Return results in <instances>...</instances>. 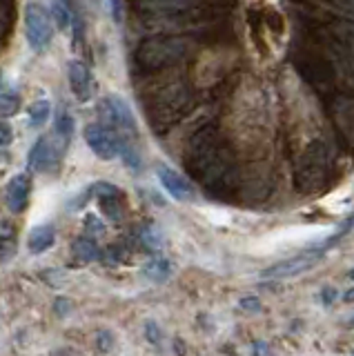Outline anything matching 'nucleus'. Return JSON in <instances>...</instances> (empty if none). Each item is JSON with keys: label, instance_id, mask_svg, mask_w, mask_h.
<instances>
[{"label": "nucleus", "instance_id": "nucleus-23", "mask_svg": "<svg viewBox=\"0 0 354 356\" xmlns=\"http://www.w3.org/2000/svg\"><path fill=\"white\" fill-rule=\"evenodd\" d=\"M343 300H348V303H354V287H352V289H348V292L343 294Z\"/></svg>", "mask_w": 354, "mask_h": 356}, {"label": "nucleus", "instance_id": "nucleus-19", "mask_svg": "<svg viewBox=\"0 0 354 356\" xmlns=\"http://www.w3.org/2000/svg\"><path fill=\"white\" fill-rule=\"evenodd\" d=\"M241 307L248 309V312H259L261 309V300L257 296H246V298H241Z\"/></svg>", "mask_w": 354, "mask_h": 356}, {"label": "nucleus", "instance_id": "nucleus-9", "mask_svg": "<svg viewBox=\"0 0 354 356\" xmlns=\"http://www.w3.org/2000/svg\"><path fill=\"white\" fill-rule=\"evenodd\" d=\"M56 159H58L56 145L51 143L49 136H42L34 145L31 154H29V167H31V170H36V172H47V170H51V167H54Z\"/></svg>", "mask_w": 354, "mask_h": 356}, {"label": "nucleus", "instance_id": "nucleus-25", "mask_svg": "<svg viewBox=\"0 0 354 356\" xmlns=\"http://www.w3.org/2000/svg\"><path fill=\"white\" fill-rule=\"evenodd\" d=\"M350 278H352V281H354V270H352V272H350Z\"/></svg>", "mask_w": 354, "mask_h": 356}, {"label": "nucleus", "instance_id": "nucleus-13", "mask_svg": "<svg viewBox=\"0 0 354 356\" xmlns=\"http://www.w3.org/2000/svg\"><path fill=\"white\" fill-rule=\"evenodd\" d=\"M29 125L31 127H42L47 122L51 114V103L49 100H36V103L29 105Z\"/></svg>", "mask_w": 354, "mask_h": 356}, {"label": "nucleus", "instance_id": "nucleus-20", "mask_svg": "<svg viewBox=\"0 0 354 356\" xmlns=\"http://www.w3.org/2000/svg\"><path fill=\"white\" fill-rule=\"evenodd\" d=\"M337 289L335 287H323V292H321V298H323V305H332L337 300Z\"/></svg>", "mask_w": 354, "mask_h": 356}, {"label": "nucleus", "instance_id": "nucleus-14", "mask_svg": "<svg viewBox=\"0 0 354 356\" xmlns=\"http://www.w3.org/2000/svg\"><path fill=\"white\" fill-rule=\"evenodd\" d=\"M18 111V98L12 94L0 96V116H12Z\"/></svg>", "mask_w": 354, "mask_h": 356}, {"label": "nucleus", "instance_id": "nucleus-11", "mask_svg": "<svg viewBox=\"0 0 354 356\" xmlns=\"http://www.w3.org/2000/svg\"><path fill=\"white\" fill-rule=\"evenodd\" d=\"M143 274H145L152 283H165L172 276V263L165 259H152L143 265Z\"/></svg>", "mask_w": 354, "mask_h": 356}, {"label": "nucleus", "instance_id": "nucleus-4", "mask_svg": "<svg viewBox=\"0 0 354 356\" xmlns=\"http://www.w3.org/2000/svg\"><path fill=\"white\" fill-rule=\"evenodd\" d=\"M83 136H85V143L90 145V149L103 161H114L125 149V145L118 138V134L103 125H87Z\"/></svg>", "mask_w": 354, "mask_h": 356}, {"label": "nucleus", "instance_id": "nucleus-7", "mask_svg": "<svg viewBox=\"0 0 354 356\" xmlns=\"http://www.w3.org/2000/svg\"><path fill=\"white\" fill-rule=\"evenodd\" d=\"M156 174H159V181L161 185L168 189V192L176 198V200H192L196 196L194 187L190 185V181H185V178L174 172L172 167H165V165H159L156 167Z\"/></svg>", "mask_w": 354, "mask_h": 356}, {"label": "nucleus", "instance_id": "nucleus-16", "mask_svg": "<svg viewBox=\"0 0 354 356\" xmlns=\"http://www.w3.org/2000/svg\"><path fill=\"white\" fill-rule=\"evenodd\" d=\"M14 140V129L7 125V122H0V147L3 145H9Z\"/></svg>", "mask_w": 354, "mask_h": 356}, {"label": "nucleus", "instance_id": "nucleus-26", "mask_svg": "<svg viewBox=\"0 0 354 356\" xmlns=\"http://www.w3.org/2000/svg\"><path fill=\"white\" fill-rule=\"evenodd\" d=\"M350 325H352V327H354V318H352V321H350Z\"/></svg>", "mask_w": 354, "mask_h": 356}, {"label": "nucleus", "instance_id": "nucleus-8", "mask_svg": "<svg viewBox=\"0 0 354 356\" xmlns=\"http://www.w3.org/2000/svg\"><path fill=\"white\" fill-rule=\"evenodd\" d=\"M67 76H70V87L74 96L85 103V100H90L92 96V72L90 67H87L83 60H72L67 65Z\"/></svg>", "mask_w": 354, "mask_h": 356}, {"label": "nucleus", "instance_id": "nucleus-3", "mask_svg": "<svg viewBox=\"0 0 354 356\" xmlns=\"http://www.w3.org/2000/svg\"><path fill=\"white\" fill-rule=\"evenodd\" d=\"M325 256V245H319V248H312V250H305L301 254L292 256V259H285L281 263L272 265L270 270L263 272V278H276V281H281V278H292V276H298L307 270H312V267L323 259Z\"/></svg>", "mask_w": 354, "mask_h": 356}, {"label": "nucleus", "instance_id": "nucleus-21", "mask_svg": "<svg viewBox=\"0 0 354 356\" xmlns=\"http://www.w3.org/2000/svg\"><path fill=\"white\" fill-rule=\"evenodd\" d=\"M72 307H70V300L67 298H58L56 300V312H61V314H67Z\"/></svg>", "mask_w": 354, "mask_h": 356}, {"label": "nucleus", "instance_id": "nucleus-1", "mask_svg": "<svg viewBox=\"0 0 354 356\" xmlns=\"http://www.w3.org/2000/svg\"><path fill=\"white\" fill-rule=\"evenodd\" d=\"M185 54V42L179 38H152L145 40L136 51V58L147 70H156V67L172 65Z\"/></svg>", "mask_w": 354, "mask_h": 356}, {"label": "nucleus", "instance_id": "nucleus-17", "mask_svg": "<svg viewBox=\"0 0 354 356\" xmlns=\"http://www.w3.org/2000/svg\"><path fill=\"white\" fill-rule=\"evenodd\" d=\"M145 334H147L150 343H159V341H161V330H159V325H156V323H154V321H147Z\"/></svg>", "mask_w": 354, "mask_h": 356}, {"label": "nucleus", "instance_id": "nucleus-10", "mask_svg": "<svg viewBox=\"0 0 354 356\" xmlns=\"http://www.w3.org/2000/svg\"><path fill=\"white\" fill-rule=\"evenodd\" d=\"M54 243H56V229L51 225H38L29 232L27 248L31 254H42V252H47Z\"/></svg>", "mask_w": 354, "mask_h": 356}, {"label": "nucleus", "instance_id": "nucleus-2", "mask_svg": "<svg viewBox=\"0 0 354 356\" xmlns=\"http://www.w3.org/2000/svg\"><path fill=\"white\" fill-rule=\"evenodd\" d=\"M25 36L29 47L34 51H45L51 38H54V27H51V16L49 11L38 5V3H27L25 7Z\"/></svg>", "mask_w": 354, "mask_h": 356}, {"label": "nucleus", "instance_id": "nucleus-5", "mask_svg": "<svg viewBox=\"0 0 354 356\" xmlns=\"http://www.w3.org/2000/svg\"><path fill=\"white\" fill-rule=\"evenodd\" d=\"M103 116L109 125H116L127 134H136V120L131 114V107L120 96H109L103 100Z\"/></svg>", "mask_w": 354, "mask_h": 356}, {"label": "nucleus", "instance_id": "nucleus-18", "mask_svg": "<svg viewBox=\"0 0 354 356\" xmlns=\"http://www.w3.org/2000/svg\"><path fill=\"white\" fill-rule=\"evenodd\" d=\"M85 229L87 232H98V234H103L105 232V225L101 220H98L96 216H87L85 218Z\"/></svg>", "mask_w": 354, "mask_h": 356}, {"label": "nucleus", "instance_id": "nucleus-24", "mask_svg": "<svg viewBox=\"0 0 354 356\" xmlns=\"http://www.w3.org/2000/svg\"><path fill=\"white\" fill-rule=\"evenodd\" d=\"M254 352H268V350H265V345H254Z\"/></svg>", "mask_w": 354, "mask_h": 356}, {"label": "nucleus", "instance_id": "nucleus-12", "mask_svg": "<svg viewBox=\"0 0 354 356\" xmlns=\"http://www.w3.org/2000/svg\"><path fill=\"white\" fill-rule=\"evenodd\" d=\"M72 250H74V256L79 261L83 263H94L101 259V250H98V245L90 238H79V241H74L72 245Z\"/></svg>", "mask_w": 354, "mask_h": 356}, {"label": "nucleus", "instance_id": "nucleus-22", "mask_svg": "<svg viewBox=\"0 0 354 356\" xmlns=\"http://www.w3.org/2000/svg\"><path fill=\"white\" fill-rule=\"evenodd\" d=\"M120 0H112V7H114V18H116V22L120 20Z\"/></svg>", "mask_w": 354, "mask_h": 356}, {"label": "nucleus", "instance_id": "nucleus-6", "mask_svg": "<svg viewBox=\"0 0 354 356\" xmlns=\"http://www.w3.org/2000/svg\"><path fill=\"white\" fill-rule=\"evenodd\" d=\"M29 192H31V183L27 174L12 176V181L7 183V189H5V203L9 211H14V214L25 211L29 203Z\"/></svg>", "mask_w": 354, "mask_h": 356}, {"label": "nucleus", "instance_id": "nucleus-15", "mask_svg": "<svg viewBox=\"0 0 354 356\" xmlns=\"http://www.w3.org/2000/svg\"><path fill=\"white\" fill-rule=\"evenodd\" d=\"M92 194L101 196V198H109V196H120V189L116 185H109V183H96L92 187Z\"/></svg>", "mask_w": 354, "mask_h": 356}]
</instances>
